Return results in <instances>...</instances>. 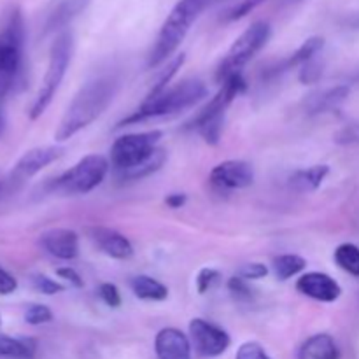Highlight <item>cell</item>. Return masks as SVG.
Instances as JSON below:
<instances>
[{"label":"cell","instance_id":"cell-37","mask_svg":"<svg viewBox=\"0 0 359 359\" xmlns=\"http://www.w3.org/2000/svg\"><path fill=\"white\" fill-rule=\"evenodd\" d=\"M335 142L342 146L359 144V125H347L335 133Z\"/></svg>","mask_w":359,"mask_h":359},{"label":"cell","instance_id":"cell-44","mask_svg":"<svg viewBox=\"0 0 359 359\" xmlns=\"http://www.w3.org/2000/svg\"><path fill=\"white\" fill-rule=\"evenodd\" d=\"M0 325H2V318H0Z\"/></svg>","mask_w":359,"mask_h":359},{"label":"cell","instance_id":"cell-15","mask_svg":"<svg viewBox=\"0 0 359 359\" xmlns=\"http://www.w3.org/2000/svg\"><path fill=\"white\" fill-rule=\"evenodd\" d=\"M158 359H191L189 339L177 328H163L154 339Z\"/></svg>","mask_w":359,"mask_h":359},{"label":"cell","instance_id":"cell-36","mask_svg":"<svg viewBox=\"0 0 359 359\" xmlns=\"http://www.w3.org/2000/svg\"><path fill=\"white\" fill-rule=\"evenodd\" d=\"M235 359H272L266 354V351L259 346L258 342H245L242 344L241 349L237 351Z\"/></svg>","mask_w":359,"mask_h":359},{"label":"cell","instance_id":"cell-40","mask_svg":"<svg viewBox=\"0 0 359 359\" xmlns=\"http://www.w3.org/2000/svg\"><path fill=\"white\" fill-rule=\"evenodd\" d=\"M56 276L62 277V279H65L67 283L72 284L74 287H83V279H81L79 273H77L74 269H70V266H63V269H58V270H56Z\"/></svg>","mask_w":359,"mask_h":359},{"label":"cell","instance_id":"cell-14","mask_svg":"<svg viewBox=\"0 0 359 359\" xmlns=\"http://www.w3.org/2000/svg\"><path fill=\"white\" fill-rule=\"evenodd\" d=\"M41 248L53 258L70 262L79 255V237L69 228H53L41 235Z\"/></svg>","mask_w":359,"mask_h":359},{"label":"cell","instance_id":"cell-31","mask_svg":"<svg viewBox=\"0 0 359 359\" xmlns=\"http://www.w3.org/2000/svg\"><path fill=\"white\" fill-rule=\"evenodd\" d=\"M32 286H34V290H37L39 293L48 294V297H51V294H58L65 290L62 284L49 279V277L44 276V273H35V276H32Z\"/></svg>","mask_w":359,"mask_h":359},{"label":"cell","instance_id":"cell-4","mask_svg":"<svg viewBox=\"0 0 359 359\" xmlns=\"http://www.w3.org/2000/svg\"><path fill=\"white\" fill-rule=\"evenodd\" d=\"M74 51V39L70 32H62L56 35L55 42L49 51V62L48 69H46L44 79H42L41 88L37 91L34 104L30 107V119H39L49 107V104L55 98L56 91H58L60 84H62L63 77H65L67 69L70 65V58H72Z\"/></svg>","mask_w":359,"mask_h":359},{"label":"cell","instance_id":"cell-3","mask_svg":"<svg viewBox=\"0 0 359 359\" xmlns=\"http://www.w3.org/2000/svg\"><path fill=\"white\" fill-rule=\"evenodd\" d=\"M207 97V88L202 81L189 79L182 81L181 84L174 88H167L163 93H160L154 98H146L144 104L126 116L125 119L118 123L116 128H123L128 125H137V123L147 121L154 118H165V116H175L179 112L191 109L198 104L200 100Z\"/></svg>","mask_w":359,"mask_h":359},{"label":"cell","instance_id":"cell-21","mask_svg":"<svg viewBox=\"0 0 359 359\" xmlns=\"http://www.w3.org/2000/svg\"><path fill=\"white\" fill-rule=\"evenodd\" d=\"M323 48H325V39L323 37L307 39V41H305L304 44H302L300 48H298L297 51L290 56V58L284 60V62H280L279 65L276 67V70H272V74L276 76V74L286 72V70L294 69V67H302L304 63L318 58V55L323 51Z\"/></svg>","mask_w":359,"mask_h":359},{"label":"cell","instance_id":"cell-12","mask_svg":"<svg viewBox=\"0 0 359 359\" xmlns=\"http://www.w3.org/2000/svg\"><path fill=\"white\" fill-rule=\"evenodd\" d=\"M209 181L217 189H244L255 182V168L248 161L228 160L210 170Z\"/></svg>","mask_w":359,"mask_h":359},{"label":"cell","instance_id":"cell-27","mask_svg":"<svg viewBox=\"0 0 359 359\" xmlns=\"http://www.w3.org/2000/svg\"><path fill=\"white\" fill-rule=\"evenodd\" d=\"M337 265L344 270V272L351 273V276L359 277V248L354 244H340L335 249L333 255Z\"/></svg>","mask_w":359,"mask_h":359},{"label":"cell","instance_id":"cell-35","mask_svg":"<svg viewBox=\"0 0 359 359\" xmlns=\"http://www.w3.org/2000/svg\"><path fill=\"white\" fill-rule=\"evenodd\" d=\"M98 297H100L102 302L111 309H118L119 305H121V293H119L116 284H111V283L100 284V287H98Z\"/></svg>","mask_w":359,"mask_h":359},{"label":"cell","instance_id":"cell-7","mask_svg":"<svg viewBox=\"0 0 359 359\" xmlns=\"http://www.w3.org/2000/svg\"><path fill=\"white\" fill-rule=\"evenodd\" d=\"M111 161L102 154H88L81 158L72 168L51 182V191L60 195H86L104 182L109 174Z\"/></svg>","mask_w":359,"mask_h":359},{"label":"cell","instance_id":"cell-10","mask_svg":"<svg viewBox=\"0 0 359 359\" xmlns=\"http://www.w3.org/2000/svg\"><path fill=\"white\" fill-rule=\"evenodd\" d=\"M63 153H65V149L62 146H42L27 151L13 167L7 182H11V184H21V182L28 181V179L37 175L41 170H44L46 167H49L56 160H60L63 156Z\"/></svg>","mask_w":359,"mask_h":359},{"label":"cell","instance_id":"cell-22","mask_svg":"<svg viewBox=\"0 0 359 359\" xmlns=\"http://www.w3.org/2000/svg\"><path fill=\"white\" fill-rule=\"evenodd\" d=\"M133 294L140 300H149V302H163L168 298V287L161 284L160 280L153 279L149 276H137L133 277L132 283Z\"/></svg>","mask_w":359,"mask_h":359},{"label":"cell","instance_id":"cell-2","mask_svg":"<svg viewBox=\"0 0 359 359\" xmlns=\"http://www.w3.org/2000/svg\"><path fill=\"white\" fill-rule=\"evenodd\" d=\"M209 2L210 0H179L172 7L167 20L163 21L160 32H158V37L151 48L149 56H147L149 69L161 65L177 51L181 42L184 41L188 32L191 30V27L198 20L200 14L205 11Z\"/></svg>","mask_w":359,"mask_h":359},{"label":"cell","instance_id":"cell-25","mask_svg":"<svg viewBox=\"0 0 359 359\" xmlns=\"http://www.w3.org/2000/svg\"><path fill=\"white\" fill-rule=\"evenodd\" d=\"M273 272H276L277 279L279 280H287L291 277L298 276L300 272H304L307 262L305 258L298 255H280L273 259Z\"/></svg>","mask_w":359,"mask_h":359},{"label":"cell","instance_id":"cell-19","mask_svg":"<svg viewBox=\"0 0 359 359\" xmlns=\"http://www.w3.org/2000/svg\"><path fill=\"white\" fill-rule=\"evenodd\" d=\"M298 359H340V349L332 335L318 333L302 344Z\"/></svg>","mask_w":359,"mask_h":359},{"label":"cell","instance_id":"cell-33","mask_svg":"<svg viewBox=\"0 0 359 359\" xmlns=\"http://www.w3.org/2000/svg\"><path fill=\"white\" fill-rule=\"evenodd\" d=\"M228 290H230V293L241 302H249L252 300V297H255L252 290L249 287V280L242 279L241 276L231 277V279L228 280Z\"/></svg>","mask_w":359,"mask_h":359},{"label":"cell","instance_id":"cell-38","mask_svg":"<svg viewBox=\"0 0 359 359\" xmlns=\"http://www.w3.org/2000/svg\"><path fill=\"white\" fill-rule=\"evenodd\" d=\"M269 273V269H266L263 263H248V265L242 266L238 270V276L245 280H256V279H262Z\"/></svg>","mask_w":359,"mask_h":359},{"label":"cell","instance_id":"cell-6","mask_svg":"<svg viewBox=\"0 0 359 359\" xmlns=\"http://www.w3.org/2000/svg\"><path fill=\"white\" fill-rule=\"evenodd\" d=\"M25 23L18 7L7 13L0 28V83L13 88L23 67Z\"/></svg>","mask_w":359,"mask_h":359},{"label":"cell","instance_id":"cell-17","mask_svg":"<svg viewBox=\"0 0 359 359\" xmlns=\"http://www.w3.org/2000/svg\"><path fill=\"white\" fill-rule=\"evenodd\" d=\"M91 238L95 244L100 248L102 252L114 259H128L133 256V245L125 235L119 231L112 230V228H93L91 230Z\"/></svg>","mask_w":359,"mask_h":359},{"label":"cell","instance_id":"cell-5","mask_svg":"<svg viewBox=\"0 0 359 359\" xmlns=\"http://www.w3.org/2000/svg\"><path fill=\"white\" fill-rule=\"evenodd\" d=\"M270 35H272V28L266 21H256L251 27L245 28L221 60L216 72L217 83L223 84L230 77L241 76L244 72V67L265 48L266 42L270 41Z\"/></svg>","mask_w":359,"mask_h":359},{"label":"cell","instance_id":"cell-30","mask_svg":"<svg viewBox=\"0 0 359 359\" xmlns=\"http://www.w3.org/2000/svg\"><path fill=\"white\" fill-rule=\"evenodd\" d=\"M223 123H224V116H221V118H216V119H210L209 123H205V125L200 126L198 133L203 137V140H205L207 144H210V146H216L221 139Z\"/></svg>","mask_w":359,"mask_h":359},{"label":"cell","instance_id":"cell-18","mask_svg":"<svg viewBox=\"0 0 359 359\" xmlns=\"http://www.w3.org/2000/svg\"><path fill=\"white\" fill-rule=\"evenodd\" d=\"M349 93V86H333L316 91V93L309 95L307 100H305V112L309 116H318L335 111L347 100Z\"/></svg>","mask_w":359,"mask_h":359},{"label":"cell","instance_id":"cell-8","mask_svg":"<svg viewBox=\"0 0 359 359\" xmlns=\"http://www.w3.org/2000/svg\"><path fill=\"white\" fill-rule=\"evenodd\" d=\"M161 137H163L161 130L121 135L114 140L111 147V165L118 172L137 167L158 149Z\"/></svg>","mask_w":359,"mask_h":359},{"label":"cell","instance_id":"cell-16","mask_svg":"<svg viewBox=\"0 0 359 359\" xmlns=\"http://www.w3.org/2000/svg\"><path fill=\"white\" fill-rule=\"evenodd\" d=\"M90 4L91 0H58V4L53 7L48 20H46L44 35L65 32L67 25L72 23L77 16H81Z\"/></svg>","mask_w":359,"mask_h":359},{"label":"cell","instance_id":"cell-28","mask_svg":"<svg viewBox=\"0 0 359 359\" xmlns=\"http://www.w3.org/2000/svg\"><path fill=\"white\" fill-rule=\"evenodd\" d=\"M25 321L30 326L48 325V323L53 321V312L48 305L32 304L25 309Z\"/></svg>","mask_w":359,"mask_h":359},{"label":"cell","instance_id":"cell-13","mask_svg":"<svg viewBox=\"0 0 359 359\" xmlns=\"http://www.w3.org/2000/svg\"><path fill=\"white\" fill-rule=\"evenodd\" d=\"M297 290L300 291L304 297L312 298L316 302H323V304H332L337 302L342 294V287L340 284L333 279L332 276L323 272H309L298 279Z\"/></svg>","mask_w":359,"mask_h":359},{"label":"cell","instance_id":"cell-32","mask_svg":"<svg viewBox=\"0 0 359 359\" xmlns=\"http://www.w3.org/2000/svg\"><path fill=\"white\" fill-rule=\"evenodd\" d=\"M221 280V273L214 269H202L196 276V290L200 294H205L207 291L212 290L214 286H217Z\"/></svg>","mask_w":359,"mask_h":359},{"label":"cell","instance_id":"cell-1","mask_svg":"<svg viewBox=\"0 0 359 359\" xmlns=\"http://www.w3.org/2000/svg\"><path fill=\"white\" fill-rule=\"evenodd\" d=\"M119 86H121V79L111 72L95 76L93 79L84 83V86L74 95L72 102L67 107L56 128L55 139L58 142L69 140L70 137L90 126L95 119L100 118L118 95Z\"/></svg>","mask_w":359,"mask_h":359},{"label":"cell","instance_id":"cell-41","mask_svg":"<svg viewBox=\"0 0 359 359\" xmlns=\"http://www.w3.org/2000/svg\"><path fill=\"white\" fill-rule=\"evenodd\" d=\"M188 202V196L184 193H170V195L165 198V203H167L170 209H181V207L186 205Z\"/></svg>","mask_w":359,"mask_h":359},{"label":"cell","instance_id":"cell-23","mask_svg":"<svg viewBox=\"0 0 359 359\" xmlns=\"http://www.w3.org/2000/svg\"><path fill=\"white\" fill-rule=\"evenodd\" d=\"M165 161H167V151L161 149V147H158V149L154 151V153L151 154L146 161H142L140 165L130 168V170L118 172L119 179H123V181H140V179L147 177V175H151V174H154V172L160 170V168L165 165Z\"/></svg>","mask_w":359,"mask_h":359},{"label":"cell","instance_id":"cell-29","mask_svg":"<svg viewBox=\"0 0 359 359\" xmlns=\"http://www.w3.org/2000/svg\"><path fill=\"white\" fill-rule=\"evenodd\" d=\"M263 2H265V0H241V2H237L235 6H231L230 9L226 11V14H224V21L242 20V18L248 16L249 13H252L256 7L262 6Z\"/></svg>","mask_w":359,"mask_h":359},{"label":"cell","instance_id":"cell-9","mask_svg":"<svg viewBox=\"0 0 359 359\" xmlns=\"http://www.w3.org/2000/svg\"><path fill=\"white\" fill-rule=\"evenodd\" d=\"M189 335L196 353L205 358L221 356L231 344L230 335L223 328L200 318L189 323Z\"/></svg>","mask_w":359,"mask_h":359},{"label":"cell","instance_id":"cell-42","mask_svg":"<svg viewBox=\"0 0 359 359\" xmlns=\"http://www.w3.org/2000/svg\"><path fill=\"white\" fill-rule=\"evenodd\" d=\"M2 98H0V135H2L4 128H6V116H4V105Z\"/></svg>","mask_w":359,"mask_h":359},{"label":"cell","instance_id":"cell-24","mask_svg":"<svg viewBox=\"0 0 359 359\" xmlns=\"http://www.w3.org/2000/svg\"><path fill=\"white\" fill-rule=\"evenodd\" d=\"M35 354V342L28 339H13L0 335V358L32 359Z\"/></svg>","mask_w":359,"mask_h":359},{"label":"cell","instance_id":"cell-39","mask_svg":"<svg viewBox=\"0 0 359 359\" xmlns=\"http://www.w3.org/2000/svg\"><path fill=\"white\" fill-rule=\"evenodd\" d=\"M16 290H18L16 277L0 266V294H2V297H7V294H13Z\"/></svg>","mask_w":359,"mask_h":359},{"label":"cell","instance_id":"cell-43","mask_svg":"<svg viewBox=\"0 0 359 359\" xmlns=\"http://www.w3.org/2000/svg\"><path fill=\"white\" fill-rule=\"evenodd\" d=\"M4 184H6V179L2 177V172H0V193H2V189H4Z\"/></svg>","mask_w":359,"mask_h":359},{"label":"cell","instance_id":"cell-26","mask_svg":"<svg viewBox=\"0 0 359 359\" xmlns=\"http://www.w3.org/2000/svg\"><path fill=\"white\" fill-rule=\"evenodd\" d=\"M184 60H186L184 53H181V55L174 56V58H172L170 62H168L167 65H165L163 69L160 70V74H158V77H156V79H154L153 86H151L149 93H147L146 98H154V97H158V95H160V93H163V91L167 90L168 83H170V81H172V77H174L175 74H177V70L182 67Z\"/></svg>","mask_w":359,"mask_h":359},{"label":"cell","instance_id":"cell-11","mask_svg":"<svg viewBox=\"0 0 359 359\" xmlns=\"http://www.w3.org/2000/svg\"><path fill=\"white\" fill-rule=\"evenodd\" d=\"M245 88H248V84H245V79L242 74L241 76H233L230 77V79L224 81V83L221 84V90L216 93V97H212V100H210L209 104H207L205 107L188 123V128L198 130L200 126L209 123L210 119L224 116V112L230 107L231 102H233L238 95L244 93Z\"/></svg>","mask_w":359,"mask_h":359},{"label":"cell","instance_id":"cell-20","mask_svg":"<svg viewBox=\"0 0 359 359\" xmlns=\"http://www.w3.org/2000/svg\"><path fill=\"white\" fill-rule=\"evenodd\" d=\"M328 174V165H314V167L300 168V170L293 172V175L290 177V188L297 193H312L325 182Z\"/></svg>","mask_w":359,"mask_h":359},{"label":"cell","instance_id":"cell-34","mask_svg":"<svg viewBox=\"0 0 359 359\" xmlns=\"http://www.w3.org/2000/svg\"><path fill=\"white\" fill-rule=\"evenodd\" d=\"M321 74H323V63L318 62V58H314L300 67V76L298 77H300V81L304 84H314L321 79Z\"/></svg>","mask_w":359,"mask_h":359}]
</instances>
